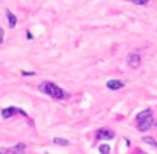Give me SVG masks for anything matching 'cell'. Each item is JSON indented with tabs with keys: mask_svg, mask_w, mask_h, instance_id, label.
<instances>
[{
	"mask_svg": "<svg viewBox=\"0 0 157 154\" xmlns=\"http://www.w3.org/2000/svg\"><path fill=\"white\" fill-rule=\"evenodd\" d=\"M39 91L47 94L52 99H63L65 96H68V94H65V91L59 85L51 83V81H43L41 84H39Z\"/></svg>",
	"mask_w": 157,
	"mask_h": 154,
	"instance_id": "6da1fadb",
	"label": "cell"
},
{
	"mask_svg": "<svg viewBox=\"0 0 157 154\" xmlns=\"http://www.w3.org/2000/svg\"><path fill=\"white\" fill-rule=\"evenodd\" d=\"M15 113H22L24 116H28L26 114V111H24L22 109H18V107H13V106H10V107H4L2 110V117L3 118H11V117L14 116Z\"/></svg>",
	"mask_w": 157,
	"mask_h": 154,
	"instance_id": "7a4b0ae2",
	"label": "cell"
},
{
	"mask_svg": "<svg viewBox=\"0 0 157 154\" xmlns=\"http://www.w3.org/2000/svg\"><path fill=\"white\" fill-rule=\"evenodd\" d=\"M153 125H155V120H153V117L150 116V117H147V118L138 121V124H136V128H138L141 132H146V131L150 130Z\"/></svg>",
	"mask_w": 157,
	"mask_h": 154,
	"instance_id": "3957f363",
	"label": "cell"
},
{
	"mask_svg": "<svg viewBox=\"0 0 157 154\" xmlns=\"http://www.w3.org/2000/svg\"><path fill=\"white\" fill-rule=\"evenodd\" d=\"M114 138V132L112 130H108V128H101V130L97 131V139H101V141H110V139Z\"/></svg>",
	"mask_w": 157,
	"mask_h": 154,
	"instance_id": "277c9868",
	"label": "cell"
},
{
	"mask_svg": "<svg viewBox=\"0 0 157 154\" xmlns=\"http://www.w3.org/2000/svg\"><path fill=\"white\" fill-rule=\"evenodd\" d=\"M127 63L131 68H138L141 65V55L136 54V52H131L127 57Z\"/></svg>",
	"mask_w": 157,
	"mask_h": 154,
	"instance_id": "5b68a950",
	"label": "cell"
},
{
	"mask_svg": "<svg viewBox=\"0 0 157 154\" xmlns=\"http://www.w3.org/2000/svg\"><path fill=\"white\" fill-rule=\"evenodd\" d=\"M6 18H7V22H8V26L10 29H14L17 26V22H18V18L17 15L10 10H6Z\"/></svg>",
	"mask_w": 157,
	"mask_h": 154,
	"instance_id": "8992f818",
	"label": "cell"
},
{
	"mask_svg": "<svg viewBox=\"0 0 157 154\" xmlns=\"http://www.w3.org/2000/svg\"><path fill=\"white\" fill-rule=\"evenodd\" d=\"M106 87H108L109 89H112V91H117V89H120V88L124 87V81H121V80H109L108 83H106Z\"/></svg>",
	"mask_w": 157,
	"mask_h": 154,
	"instance_id": "52a82bcc",
	"label": "cell"
},
{
	"mask_svg": "<svg viewBox=\"0 0 157 154\" xmlns=\"http://www.w3.org/2000/svg\"><path fill=\"white\" fill-rule=\"evenodd\" d=\"M25 150H26V145L25 143H17L15 146L11 149V153L13 154H24Z\"/></svg>",
	"mask_w": 157,
	"mask_h": 154,
	"instance_id": "ba28073f",
	"label": "cell"
},
{
	"mask_svg": "<svg viewBox=\"0 0 157 154\" xmlns=\"http://www.w3.org/2000/svg\"><path fill=\"white\" fill-rule=\"evenodd\" d=\"M152 116V111L149 110V109H146V110H142V111H139L138 114H136V121H141V120H145V118H147V117H150Z\"/></svg>",
	"mask_w": 157,
	"mask_h": 154,
	"instance_id": "9c48e42d",
	"label": "cell"
},
{
	"mask_svg": "<svg viewBox=\"0 0 157 154\" xmlns=\"http://www.w3.org/2000/svg\"><path fill=\"white\" fill-rule=\"evenodd\" d=\"M52 142H54L55 145H58V146H68L69 145L68 139H62V138H54L52 139Z\"/></svg>",
	"mask_w": 157,
	"mask_h": 154,
	"instance_id": "30bf717a",
	"label": "cell"
},
{
	"mask_svg": "<svg viewBox=\"0 0 157 154\" xmlns=\"http://www.w3.org/2000/svg\"><path fill=\"white\" fill-rule=\"evenodd\" d=\"M144 142H146L147 145H150L153 147H157V142L153 138H150V136H144Z\"/></svg>",
	"mask_w": 157,
	"mask_h": 154,
	"instance_id": "8fae6325",
	"label": "cell"
},
{
	"mask_svg": "<svg viewBox=\"0 0 157 154\" xmlns=\"http://www.w3.org/2000/svg\"><path fill=\"white\" fill-rule=\"evenodd\" d=\"M99 153L101 154H110V147H109V145H101Z\"/></svg>",
	"mask_w": 157,
	"mask_h": 154,
	"instance_id": "7c38bea8",
	"label": "cell"
},
{
	"mask_svg": "<svg viewBox=\"0 0 157 154\" xmlns=\"http://www.w3.org/2000/svg\"><path fill=\"white\" fill-rule=\"evenodd\" d=\"M127 2H131L134 4H138V6H145L149 3V0H127Z\"/></svg>",
	"mask_w": 157,
	"mask_h": 154,
	"instance_id": "4fadbf2b",
	"label": "cell"
},
{
	"mask_svg": "<svg viewBox=\"0 0 157 154\" xmlns=\"http://www.w3.org/2000/svg\"><path fill=\"white\" fill-rule=\"evenodd\" d=\"M21 74L22 76H35V72H26V70H21Z\"/></svg>",
	"mask_w": 157,
	"mask_h": 154,
	"instance_id": "5bb4252c",
	"label": "cell"
},
{
	"mask_svg": "<svg viewBox=\"0 0 157 154\" xmlns=\"http://www.w3.org/2000/svg\"><path fill=\"white\" fill-rule=\"evenodd\" d=\"M3 39H4V29L0 26V46L3 44Z\"/></svg>",
	"mask_w": 157,
	"mask_h": 154,
	"instance_id": "9a60e30c",
	"label": "cell"
},
{
	"mask_svg": "<svg viewBox=\"0 0 157 154\" xmlns=\"http://www.w3.org/2000/svg\"><path fill=\"white\" fill-rule=\"evenodd\" d=\"M26 39H28V40H32V39H33V36L30 35V32H29V30H28V32H26Z\"/></svg>",
	"mask_w": 157,
	"mask_h": 154,
	"instance_id": "2e32d148",
	"label": "cell"
},
{
	"mask_svg": "<svg viewBox=\"0 0 157 154\" xmlns=\"http://www.w3.org/2000/svg\"><path fill=\"white\" fill-rule=\"evenodd\" d=\"M7 153V150H0V154H6Z\"/></svg>",
	"mask_w": 157,
	"mask_h": 154,
	"instance_id": "e0dca14e",
	"label": "cell"
},
{
	"mask_svg": "<svg viewBox=\"0 0 157 154\" xmlns=\"http://www.w3.org/2000/svg\"><path fill=\"white\" fill-rule=\"evenodd\" d=\"M155 125H156V127H157V121H155Z\"/></svg>",
	"mask_w": 157,
	"mask_h": 154,
	"instance_id": "ac0fdd59",
	"label": "cell"
}]
</instances>
